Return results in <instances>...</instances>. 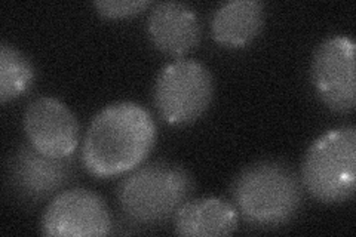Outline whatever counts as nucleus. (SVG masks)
I'll use <instances>...</instances> for the list:
<instances>
[{
	"instance_id": "obj_1",
	"label": "nucleus",
	"mask_w": 356,
	"mask_h": 237,
	"mask_svg": "<svg viewBox=\"0 0 356 237\" xmlns=\"http://www.w3.org/2000/svg\"><path fill=\"white\" fill-rule=\"evenodd\" d=\"M154 120L140 104L116 103L104 107L89 125L82 162L97 178L131 172L147 159L156 142Z\"/></svg>"
},
{
	"instance_id": "obj_2",
	"label": "nucleus",
	"mask_w": 356,
	"mask_h": 237,
	"mask_svg": "<svg viewBox=\"0 0 356 237\" xmlns=\"http://www.w3.org/2000/svg\"><path fill=\"white\" fill-rule=\"evenodd\" d=\"M232 199L243 220L255 227H280L302 206V183L285 163L263 161L247 166L232 184Z\"/></svg>"
},
{
	"instance_id": "obj_3",
	"label": "nucleus",
	"mask_w": 356,
	"mask_h": 237,
	"mask_svg": "<svg viewBox=\"0 0 356 237\" xmlns=\"http://www.w3.org/2000/svg\"><path fill=\"white\" fill-rule=\"evenodd\" d=\"M193 179L186 169L171 162H153L122 179L118 202L124 215L136 224L154 225L174 218L192 195Z\"/></svg>"
},
{
	"instance_id": "obj_4",
	"label": "nucleus",
	"mask_w": 356,
	"mask_h": 237,
	"mask_svg": "<svg viewBox=\"0 0 356 237\" xmlns=\"http://www.w3.org/2000/svg\"><path fill=\"white\" fill-rule=\"evenodd\" d=\"M302 186L327 205L348 202L356 188V129L341 126L309 147L302 165Z\"/></svg>"
},
{
	"instance_id": "obj_5",
	"label": "nucleus",
	"mask_w": 356,
	"mask_h": 237,
	"mask_svg": "<svg viewBox=\"0 0 356 237\" xmlns=\"http://www.w3.org/2000/svg\"><path fill=\"white\" fill-rule=\"evenodd\" d=\"M214 95V81L204 64L177 60L163 67L154 83V107L170 125L196 122L208 110Z\"/></svg>"
},
{
	"instance_id": "obj_6",
	"label": "nucleus",
	"mask_w": 356,
	"mask_h": 237,
	"mask_svg": "<svg viewBox=\"0 0 356 237\" xmlns=\"http://www.w3.org/2000/svg\"><path fill=\"white\" fill-rule=\"evenodd\" d=\"M312 82L330 110L348 115L356 107L355 42L334 36L322 42L312 63Z\"/></svg>"
},
{
	"instance_id": "obj_7",
	"label": "nucleus",
	"mask_w": 356,
	"mask_h": 237,
	"mask_svg": "<svg viewBox=\"0 0 356 237\" xmlns=\"http://www.w3.org/2000/svg\"><path fill=\"white\" fill-rule=\"evenodd\" d=\"M111 229L113 221L106 202L86 188L65 190L55 196L42 217V231L47 236H107Z\"/></svg>"
},
{
	"instance_id": "obj_8",
	"label": "nucleus",
	"mask_w": 356,
	"mask_h": 237,
	"mask_svg": "<svg viewBox=\"0 0 356 237\" xmlns=\"http://www.w3.org/2000/svg\"><path fill=\"white\" fill-rule=\"evenodd\" d=\"M24 131L31 147L55 159L72 157L79 145V123L60 99H33L24 113Z\"/></svg>"
},
{
	"instance_id": "obj_9",
	"label": "nucleus",
	"mask_w": 356,
	"mask_h": 237,
	"mask_svg": "<svg viewBox=\"0 0 356 237\" xmlns=\"http://www.w3.org/2000/svg\"><path fill=\"white\" fill-rule=\"evenodd\" d=\"M73 174L72 157L55 159L24 145L10 157L8 181L15 195L27 202H40L64 187Z\"/></svg>"
},
{
	"instance_id": "obj_10",
	"label": "nucleus",
	"mask_w": 356,
	"mask_h": 237,
	"mask_svg": "<svg viewBox=\"0 0 356 237\" xmlns=\"http://www.w3.org/2000/svg\"><path fill=\"white\" fill-rule=\"evenodd\" d=\"M147 33L156 49L171 56L191 52L200 39L195 10L180 2L156 3L147 19Z\"/></svg>"
},
{
	"instance_id": "obj_11",
	"label": "nucleus",
	"mask_w": 356,
	"mask_h": 237,
	"mask_svg": "<svg viewBox=\"0 0 356 237\" xmlns=\"http://www.w3.org/2000/svg\"><path fill=\"white\" fill-rule=\"evenodd\" d=\"M236 208L229 202L217 197L187 200L174 215V230L178 236H230L236 231Z\"/></svg>"
},
{
	"instance_id": "obj_12",
	"label": "nucleus",
	"mask_w": 356,
	"mask_h": 237,
	"mask_svg": "<svg viewBox=\"0 0 356 237\" xmlns=\"http://www.w3.org/2000/svg\"><path fill=\"white\" fill-rule=\"evenodd\" d=\"M264 5L257 0H233L220 5L211 18V33L221 47L242 48L260 35Z\"/></svg>"
},
{
	"instance_id": "obj_13",
	"label": "nucleus",
	"mask_w": 356,
	"mask_h": 237,
	"mask_svg": "<svg viewBox=\"0 0 356 237\" xmlns=\"http://www.w3.org/2000/svg\"><path fill=\"white\" fill-rule=\"evenodd\" d=\"M35 81V69L27 56L13 44H0V101L8 103L26 94Z\"/></svg>"
},
{
	"instance_id": "obj_14",
	"label": "nucleus",
	"mask_w": 356,
	"mask_h": 237,
	"mask_svg": "<svg viewBox=\"0 0 356 237\" xmlns=\"http://www.w3.org/2000/svg\"><path fill=\"white\" fill-rule=\"evenodd\" d=\"M98 14L108 19H120L144 13L150 2L147 0H102L94 3Z\"/></svg>"
}]
</instances>
